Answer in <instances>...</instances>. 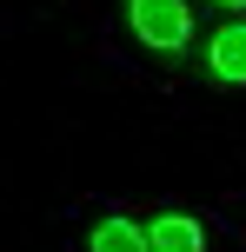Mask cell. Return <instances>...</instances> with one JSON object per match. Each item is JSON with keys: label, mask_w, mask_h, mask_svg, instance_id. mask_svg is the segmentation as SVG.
<instances>
[{"label": "cell", "mask_w": 246, "mask_h": 252, "mask_svg": "<svg viewBox=\"0 0 246 252\" xmlns=\"http://www.w3.org/2000/svg\"><path fill=\"white\" fill-rule=\"evenodd\" d=\"M127 27L140 47L167 53V60L193 53V7L186 0H127Z\"/></svg>", "instance_id": "1"}, {"label": "cell", "mask_w": 246, "mask_h": 252, "mask_svg": "<svg viewBox=\"0 0 246 252\" xmlns=\"http://www.w3.org/2000/svg\"><path fill=\"white\" fill-rule=\"evenodd\" d=\"M207 73L220 80V87H246V20L240 13L207 33Z\"/></svg>", "instance_id": "2"}, {"label": "cell", "mask_w": 246, "mask_h": 252, "mask_svg": "<svg viewBox=\"0 0 246 252\" xmlns=\"http://www.w3.org/2000/svg\"><path fill=\"white\" fill-rule=\"evenodd\" d=\"M146 246L153 252H200L207 246V226H200L193 213H180V206H167V213H153V226H146Z\"/></svg>", "instance_id": "3"}, {"label": "cell", "mask_w": 246, "mask_h": 252, "mask_svg": "<svg viewBox=\"0 0 246 252\" xmlns=\"http://www.w3.org/2000/svg\"><path fill=\"white\" fill-rule=\"evenodd\" d=\"M120 246H127V252H153V246H146V226H140V219H120V213H106L100 226L87 232V252H120Z\"/></svg>", "instance_id": "4"}, {"label": "cell", "mask_w": 246, "mask_h": 252, "mask_svg": "<svg viewBox=\"0 0 246 252\" xmlns=\"http://www.w3.org/2000/svg\"><path fill=\"white\" fill-rule=\"evenodd\" d=\"M207 7H220V13H246V0H207Z\"/></svg>", "instance_id": "5"}]
</instances>
